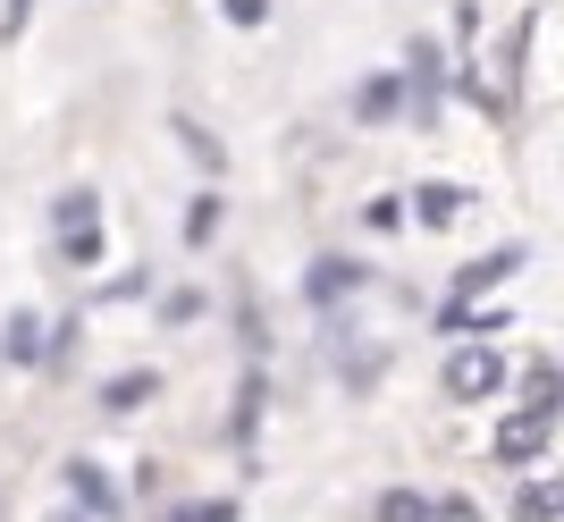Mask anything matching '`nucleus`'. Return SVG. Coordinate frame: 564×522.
<instances>
[{"instance_id":"nucleus-3","label":"nucleus","mask_w":564,"mask_h":522,"mask_svg":"<svg viewBox=\"0 0 564 522\" xmlns=\"http://www.w3.org/2000/svg\"><path fill=\"white\" fill-rule=\"evenodd\" d=\"M422 514H430V505L404 498V489H397V498H379V522H422Z\"/></svg>"},{"instance_id":"nucleus-4","label":"nucleus","mask_w":564,"mask_h":522,"mask_svg":"<svg viewBox=\"0 0 564 522\" xmlns=\"http://www.w3.org/2000/svg\"><path fill=\"white\" fill-rule=\"evenodd\" d=\"M522 522H556V489H522Z\"/></svg>"},{"instance_id":"nucleus-5","label":"nucleus","mask_w":564,"mask_h":522,"mask_svg":"<svg viewBox=\"0 0 564 522\" xmlns=\"http://www.w3.org/2000/svg\"><path fill=\"white\" fill-rule=\"evenodd\" d=\"M430 522H480V514H471L464 498H447V505H430Z\"/></svg>"},{"instance_id":"nucleus-1","label":"nucleus","mask_w":564,"mask_h":522,"mask_svg":"<svg viewBox=\"0 0 564 522\" xmlns=\"http://www.w3.org/2000/svg\"><path fill=\"white\" fill-rule=\"evenodd\" d=\"M547 429H556V404H531V413H514V422L497 429V464H531V455L547 447Z\"/></svg>"},{"instance_id":"nucleus-2","label":"nucleus","mask_w":564,"mask_h":522,"mask_svg":"<svg viewBox=\"0 0 564 522\" xmlns=\"http://www.w3.org/2000/svg\"><path fill=\"white\" fill-rule=\"evenodd\" d=\"M497 380H506V362H497V355H455V362H447V396H455V404L497 396Z\"/></svg>"}]
</instances>
